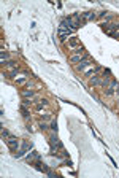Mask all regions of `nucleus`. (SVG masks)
<instances>
[{
	"label": "nucleus",
	"instance_id": "f257e3e1",
	"mask_svg": "<svg viewBox=\"0 0 119 178\" xmlns=\"http://www.w3.org/2000/svg\"><path fill=\"white\" fill-rule=\"evenodd\" d=\"M92 65H95V62H94L92 57H89V59L81 60L78 65H75V70H76V72H84L86 68H89V67H92Z\"/></svg>",
	"mask_w": 119,
	"mask_h": 178
},
{
	"label": "nucleus",
	"instance_id": "f03ea898",
	"mask_svg": "<svg viewBox=\"0 0 119 178\" xmlns=\"http://www.w3.org/2000/svg\"><path fill=\"white\" fill-rule=\"evenodd\" d=\"M5 142H7L8 148H10L13 153L19 149V140H18V137H16V135H10L7 140H5Z\"/></svg>",
	"mask_w": 119,
	"mask_h": 178
},
{
	"label": "nucleus",
	"instance_id": "7ed1b4c3",
	"mask_svg": "<svg viewBox=\"0 0 119 178\" xmlns=\"http://www.w3.org/2000/svg\"><path fill=\"white\" fill-rule=\"evenodd\" d=\"M116 86H118V81L116 79H111V83L108 84V88L103 91V94L106 95V97H109V95H114V91H116Z\"/></svg>",
	"mask_w": 119,
	"mask_h": 178
},
{
	"label": "nucleus",
	"instance_id": "20e7f679",
	"mask_svg": "<svg viewBox=\"0 0 119 178\" xmlns=\"http://www.w3.org/2000/svg\"><path fill=\"white\" fill-rule=\"evenodd\" d=\"M100 81H102V76H100V73H99V75H92V76H89V78H87V83H89L90 88L100 86Z\"/></svg>",
	"mask_w": 119,
	"mask_h": 178
},
{
	"label": "nucleus",
	"instance_id": "39448f33",
	"mask_svg": "<svg viewBox=\"0 0 119 178\" xmlns=\"http://www.w3.org/2000/svg\"><path fill=\"white\" fill-rule=\"evenodd\" d=\"M27 79H29V75L27 73H22V75H18L16 78H14V83H16L18 86H24V84H27Z\"/></svg>",
	"mask_w": 119,
	"mask_h": 178
},
{
	"label": "nucleus",
	"instance_id": "423d86ee",
	"mask_svg": "<svg viewBox=\"0 0 119 178\" xmlns=\"http://www.w3.org/2000/svg\"><path fill=\"white\" fill-rule=\"evenodd\" d=\"M67 46L70 48V49H75V48H78L80 46V40H78V37H70L68 38V41H67Z\"/></svg>",
	"mask_w": 119,
	"mask_h": 178
},
{
	"label": "nucleus",
	"instance_id": "0eeeda50",
	"mask_svg": "<svg viewBox=\"0 0 119 178\" xmlns=\"http://www.w3.org/2000/svg\"><path fill=\"white\" fill-rule=\"evenodd\" d=\"M48 105H49L48 99H40V102H38V103H35V105H33V108H35L37 111H41L43 108H46Z\"/></svg>",
	"mask_w": 119,
	"mask_h": 178
},
{
	"label": "nucleus",
	"instance_id": "6e6552de",
	"mask_svg": "<svg viewBox=\"0 0 119 178\" xmlns=\"http://www.w3.org/2000/svg\"><path fill=\"white\" fill-rule=\"evenodd\" d=\"M21 95H22V97H26V99H33L35 97V91H33V89H24L22 92H21Z\"/></svg>",
	"mask_w": 119,
	"mask_h": 178
},
{
	"label": "nucleus",
	"instance_id": "1a4fd4ad",
	"mask_svg": "<svg viewBox=\"0 0 119 178\" xmlns=\"http://www.w3.org/2000/svg\"><path fill=\"white\" fill-rule=\"evenodd\" d=\"M111 83V76H103L102 78V81H100V86L99 88H102V89H105V88H108V84Z\"/></svg>",
	"mask_w": 119,
	"mask_h": 178
},
{
	"label": "nucleus",
	"instance_id": "9d476101",
	"mask_svg": "<svg viewBox=\"0 0 119 178\" xmlns=\"http://www.w3.org/2000/svg\"><path fill=\"white\" fill-rule=\"evenodd\" d=\"M86 53V48L83 46V44H80L78 48H75V49H71V54H78V56H83V54Z\"/></svg>",
	"mask_w": 119,
	"mask_h": 178
},
{
	"label": "nucleus",
	"instance_id": "9b49d317",
	"mask_svg": "<svg viewBox=\"0 0 119 178\" xmlns=\"http://www.w3.org/2000/svg\"><path fill=\"white\" fill-rule=\"evenodd\" d=\"M0 59H2V64H5V60L8 62V59H10V54H8V51H5V49L0 51Z\"/></svg>",
	"mask_w": 119,
	"mask_h": 178
},
{
	"label": "nucleus",
	"instance_id": "f8f14e48",
	"mask_svg": "<svg viewBox=\"0 0 119 178\" xmlns=\"http://www.w3.org/2000/svg\"><path fill=\"white\" fill-rule=\"evenodd\" d=\"M83 73H84V76H86V78H89V76L95 75V72H94V65H92V67H89V68H86Z\"/></svg>",
	"mask_w": 119,
	"mask_h": 178
},
{
	"label": "nucleus",
	"instance_id": "ddd939ff",
	"mask_svg": "<svg viewBox=\"0 0 119 178\" xmlns=\"http://www.w3.org/2000/svg\"><path fill=\"white\" fill-rule=\"evenodd\" d=\"M21 111H22V116L26 118V119H30V111L27 110V107H24V105H21Z\"/></svg>",
	"mask_w": 119,
	"mask_h": 178
},
{
	"label": "nucleus",
	"instance_id": "4468645a",
	"mask_svg": "<svg viewBox=\"0 0 119 178\" xmlns=\"http://www.w3.org/2000/svg\"><path fill=\"white\" fill-rule=\"evenodd\" d=\"M57 142H59V138H57V135H56L54 132H52V135L49 137V143H51V146H56L57 145Z\"/></svg>",
	"mask_w": 119,
	"mask_h": 178
},
{
	"label": "nucleus",
	"instance_id": "2eb2a0df",
	"mask_svg": "<svg viewBox=\"0 0 119 178\" xmlns=\"http://www.w3.org/2000/svg\"><path fill=\"white\" fill-rule=\"evenodd\" d=\"M22 105H24V107H30V105H33V100H32V99L22 97Z\"/></svg>",
	"mask_w": 119,
	"mask_h": 178
},
{
	"label": "nucleus",
	"instance_id": "dca6fc26",
	"mask_svg": "<svg viewBox=\"0 0 119 178\" xmlns=\"http://www.w3.org/2000/svg\"><path fill=\"white\" fill-rule=\"evenodd\" d=\"M113 21H114V16H113V14H106L105 16V21H103V22H105V24H111Z\"/></svg>",
	"mask_w": 119,
	"mask_h": 178
},
{
	"label": "nucleus",
	"instance_id": "f3484780",
	"mask_svg": "<svg viewBox=\"0 0 119 178\" xmlns=\"http://www.w3.org/2000/svg\"><path fill=\"white\" fill-rule=\"evenodd\" d=\"M49 119H51V114H49V113L40 114V121H45V123H46V121H49Z\"/></svg>",
	"mask_w": 119,
	"mask_h": 178
},
{
	"label": "nucleus",
	"instance_id": "a211bd4d",
	"mask_svg": "<svg viewBox=\"0 0 119 178\" xmlns=\"http://www.w3.org/2000/svg\"><path fill=\"white\" fill-rule=\"evenodd\" d=\"M100 76H102V78H103V76H111V70H109V68H103L102 72H100Z\"/></svg>",
	"mask_w": 119,
	"mask_h": 178
},
{
	"label": "nucleus",
	"instance_id": "6ab92c4d",
	"mask_svg": "<svg viewBox=\"0 0 119 178\" xmlns=\"http://www.w3.org/2000/svg\"><path fill=\"white\" fill-rule=\"evenodd\" d=\"M49 129H51V132H57V123L56 121H51V124H49Z\"/></svg>",
	"mask_w": 119,
	"mask_h": 178
},
{
	"label": "nucleus",
	"instance_id": "aec40b11",
	"mask_svg": "<svg viewBox=\"0 0 119 178\" xmlns=\"http://www.w3.org/2000/svg\"><path fill=\"white\" fill-rule=\"evenodd\" d=\"M10 135H11V134L8 132L7 129H2V137H3V140H7V138H8V137H10Z\"/></svg>",
	"mask_w": 119,
	"mask_h": 178
},
{
	"label": "nucleus",
	"instance_id": "412c9836",
	"mask_svg": "<svg viewBox=\"0 0 119 178\" xmlns=\"http://www.w3.org/2000/svg\"><path fill=\"white\" fill-rule=\"evenodd\" d=\"M40 127H41V130H46V129H49V126L45 123V121H40Z\"/></svg>",
	"mask_w": 119,
	"mask_h": 178
},
{
	"label": "nucleus",
	"instance_id": "4be33fe9",
	"mask_svg": "<svg viewBox=\"0 0 119 178\" xmlns=\"http://www.w3.org/2000/svg\"><path fill=\"white\" fill-rule=\"evenodd\" d=\"M106 14H108V13H106V11H100L99 14H97V19H100V18H105Z\"/></svg>",
	"mask_w": 119,
	"mask_h": 178
},
{
	"label": "nucleus",
	"instance_id": "5701e85b",
	"mask_svg": "<svg viewBox=\"0 0 119 178\" xmlns=\"http://www.w3.org/2000/svg\"><path fill=\"white\" fill-rule=\"evenodd\" d=\"M97 19V14L95 13H90V18H89V21H95Z\"/></svg>",
	"mask_w": 119,
	"mask_h": 178
},
{
	"label": "nucleus",
	"instance_id": "b1692460",
	"mask_svg": "<svg viewBox=\"0 0 119 178\" xmlns=\"http://www.w3.org/2000/svg\"><path fill=\"white\" fill-rule=\"evenodd\" d=\"M114 95H116V99L119 97V83H118V86H116V91H114Z\"/></svg>",
	"mask_w": 119,
	"mask_h": 178
},
{
	"label": "nucleus",
	"instance_id": "393cba45",
	"mask_svg": "<svg viewBox=\"0 0 119 178\" xmlns=\"http://www.w3.org/2000/svg\"><path fill=\"white\" fill-rule=\"evenodd\" d=\"M118 102H119V97H118Z\"/></svg>",
	"mask_w": 119,
	"mask_h": 178
}]
</instances>
